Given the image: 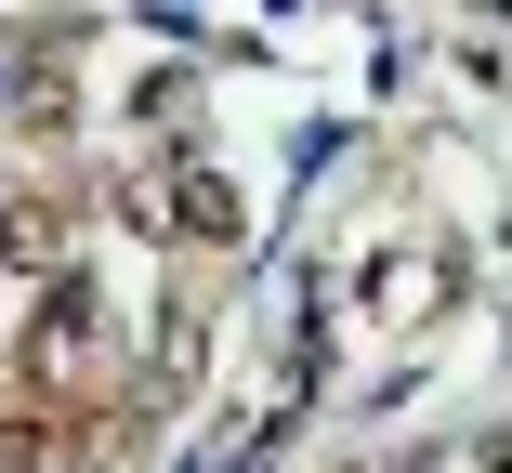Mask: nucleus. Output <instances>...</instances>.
Listing matches in <instances>:
<instances>
[{
    "mask_svg": "<svg viewBox=\"0 0 512 473\" xmlns=\"http://www.w3.org/2000/svg\"><path fill=\"white\" fill-rule=\"evenodd\" d=\"M0 263L66 290V198H53V184H0Z\"/></svg>",
    "mask_w": 512,
    "mask_h": 473,
    "instance_id": "nucleus-1",
    "label": "nucleus"
},
{
    "mask_svg": "<svg viewBox=\"0 0 512 473\" xmlns=\"http://www.w3.org/2000/svg\"><path fill=\"white\" fill-rule=\"evenodd\" d=\"M171 224H184V250H237V184L211 158H184L171 171Z\"/></svg>",
    "mask_w": 512,
    "mask_h": 473,
    "instance_id": "nucleus-2",
    "label": "nucleus"
}]
</instances>
